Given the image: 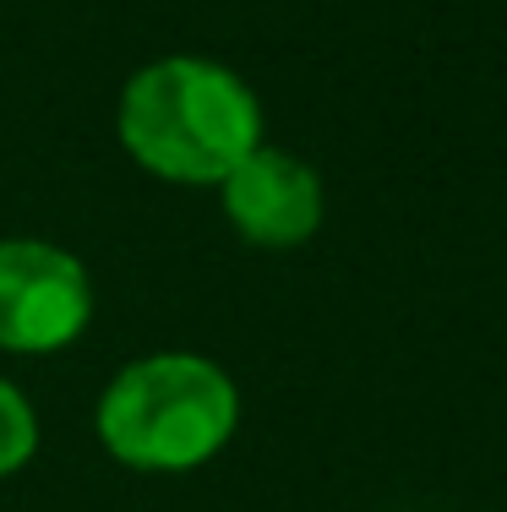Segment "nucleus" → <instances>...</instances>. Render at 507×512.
<instances>
[{
    "mask_svg": "<svg viewBox=\"0 0 507 512\" xmlns=\"http://www.w3.org/2000/svg\"><path fill=\"white\" fill-rule=\"evenodd\" d=\"M115 137L137 169L169 186H219L262 142V104L240 71L208 55L137 66L115 104Z\"/></svg>",
    "mask_w": 507,
    "mask_h": 512,
    "instance_id": "f257e3e1",
    "label": "nucleus"
},
{
    "mask_svg": "<svg viewBox=\"0 0 507 512\" xmlns=\"http://www.w3.org/2000/svg\"><path fill=\"white\" fill-rule=\"evenodd\" d=\"M240 425V387L219 360L159 349L120 365L93 409L99 447L137 474H186L213 463Z\"/></svg>",
    "mask_w": 507,
    "mask_h": 512,
    "instance_id": "f03ea898",
    "label": "nucleus"
},
{
    "mask_svg": "<svg viewBox=\"0 0 507 512\" xmlns=\"http://www.w3.org/2000/svg\"><path fill=\"white\" fill-rule=\"evenodd\" d=\"M93 327V278L82 256L55 240H0V349L6 355H60Z\"/></svg>",
    "mask_w": 507,
    "mask_h": 512,
    "instance_id": "7ed1b4c3",
    "label": "nucleus"
},
{
    "mask_svg": "<svg viewBox=\"0 0 507 512\" xmlns=\"http://www.w3.org/2000/svg\"><path fill=\"white\" fill-rule=\"evenodd\" d=\"M213 191L224 202L229 229L251 246L289 251V246H306L322 229V180L289 148L257 142Z\"/></svg>",
    "mask_w": 507,
    "mask_h": 512,
    "instance_id": "20e7f679",
    "label": "nucleus"
},
{
    "mask_svg": "<svg viewBox=\"0 0 507 512\" xmlns=\"http://www.w3.org/2000/svg\"><path fill=\"white\" fill-rule=\"evenodd\" d=\"M33 453H39V414H33L17 382L0 376V480L22 474L33 463Z\"/></svg>",
    "mask_w": 507,
    "mask_h": 512,
    "instance_id": "39448f33",
    "label": "nucleus"
}]
</instances>
